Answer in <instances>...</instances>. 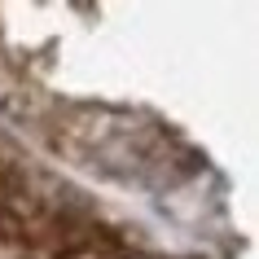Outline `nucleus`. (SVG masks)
Listing matches in <instances>:
<instances>
[{"label": "nucleus", "mask_w": 259, "mask_h": 259, "mask_svg": "<svg viewBox=\"0 0 259 259\" xmlns=\"http://www.w3.org/2000/svg\"><path fill=\"white\" fill-rule=\"evenodd\" d=\"M62 259H110V255H106V250H97V246H70Z\"/></svg>", "instance_id": "1"}]
</instances>
